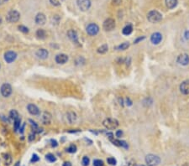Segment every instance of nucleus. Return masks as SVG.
<instances>
[{"label":"nucleus","mask_w":189,"mask_h":166,"mask_svg":"<svg viewBox=\"0 0 189 166\" xmlns=\"http://www.w3.org/2000/svg\"><path fill=\"white\" fill-rule=\"evenodd\" d=\"M146 163L148 166H156L161 163V159L155 154H148L146 157Z\"/></svg>","instance_id":"1"},{"label":"nucleus","mask_w":189,"mask_h":166,"mask_svg":"<svg viewBox=\"0 0 189 166\" xmlns=\"http://www.w3.org/2000/svg\"><path fill=\"white\" fill-rule=\"evenodd\" d=\"M147 19L151 23H157L160 22L162 19V15L156 10H152L149 12L147 14Z\"/></svg>","instance_id":"2"},{"label":"nucleus","mask_w":189,"mask_h":166,"mask_svg":"<svg viewBox=\"0 0 189 166\" xmlns=\"http://www.w3.org/2000/svg\"><path fill=\"white\" fill-rule=\"evenodd\" d=\"M20 18V14L18 11L11 10L8 13V14L6 16V19L9 23H15L18 22Z\"/></svg>","instance_id":"3"},{"label":"nucleus","mask_w":189,"mask_h":166,"mask_svg":"<svg viewBox=\"0 0 189 166\" xmlns=\"http://www.w3.org/2000/svg\"><path fill=\"white\" fill-rule=\"evenodd\" d=\"M103 124L108 129H115L119 126V122L114 118H107L104 121Z\"/></svg>","instance_id":"4"},{"label":"nucleus","mask_w":189,"mask_h":166,"mask_svg":"<svg viewBox=\"0 0 189 166\" xmlns=\"http://www.w3.org/2000/svg\"><path fill=\"white\" fill-rule=\"evenodd\" d=\"M0 92H1V94H2L3 97H9L11 95V93H12V87H11V86L9 84L4 83V84L2 85L1 89H0Z\"/></svg>","instance_id":"5"},{"label":"nucleus","mask_w":189,"mask_h":166,"mask_svg":"<svg viewBox=\"0 0 189 166\" xmlns=\"http://www.w3.org/2000/svg\"><path fill=\"white\" fill-rule=\"evenodd\" d=\"M115 28V21L113 19H108L104 22V29L106 31H111Z\"/></svg>","instance_id":"6"},{"label":"nucleus","mask_w":189,"mask_h":166,"mask_svg":"<svg viewBox=\"0 0 189 166\" xmlns=\"http://www.w3.org/2000/svg\"><path fill=\"white\" fill-rule=\"evenodd\" d=\"M77 5L82 11L88 10L91 7L90 0H77Z\"/></svg>","instance_id":"7"},{"label":"nucleus","mask_w":189,"mask_h":166,"mask_svg":"<svg viewBox=\"0 0 189 166\" xmlns=\"http://www.w3.org/2000/svg\"><path fill=\"white\" fill-rule=\"evenodd\" d=\"M99 31V27L96 24H90L87 27V33L90 35H96Z\"/></svg>","instance_id":"8"},{"label":"nucleus","mask_w":189,"mask_h":166,"mask_svg":"<svg viewBox=\"0 0 189 166\" xmlns=\"http://www.w3.org/2000/svg\"><path fill=\"white\" fill-rule=\"evenodd\" d=\"M177 61L180 65L187 66V65L189 64V56L187 55V54H182V55H180L178 57H177Z\"/></svg>","instance_id":"9"},{"label":"nucleus","mask_w":189,"mask_h":166,"mask_svg":"<svg viewBox=\"0 0 189 166\" xmlns=\"http://www.w3.org/2000/svg\"><path fill=\"white\" fill-rule=\"evenodd\" d=\"M67 36L68 38L73 42L74 44L78 45H79V41H78V36H77V33L74 30H70L67 32Z\"/></svg>","instance_id":"10"},{"label":"nucleus","mask_w":189,"mask_h":166,"mask_svg":"<svg viewBox=\"0 0 189 166\" xmlns=\"http://www.w3.org/2000/svg\"><path fill=\"white\" fill-rule=\"evenodd\" d=\"M17 54L14 51H8L4 55V60L7 63H12L15 61Z\"/></svg>","instance_id":"11"},{"label":"nucleus","mask_w":189,"mask_h":166,"mask_svg":"<svg viewBox=\"0 0 189 166\" xmlns=\"http://www.w3.org/2000/svg\"><path fill=\"white\" fill-rule=\"evenodd\" d=\"M161 40H162V35H161V34H160L158 32L152 34V35L151 37V41L154 45H158L159 43H161Z\"/></svg>","instance_id":"12"},{"label":"nucleus","mask_w":189,"mask_h":166,"mask_svg":"<svg viewBox=\"0 0 189 166\" xmlns=\"http://www.w3.org/2000/svg\"><path fill=\"white\" fill-rule=\"evenodd\" d=\"M41 123L43 124H50L51 122V113H47V112H45L41 115Z\"/></svg>","instance_id":"13"},{"label":"nucleus","mask_w":189,"mask_h":166,"mask_svg":"<svg viewBox=\"0 0 189 166\" xmlns=\"http://www.w3.org/2000/svg\"><path fill=\"white\" fill-rule=\"evenodd\" d=\"M180 91L182 93L188 95L189 94V80H186L180 85Z\"/></svg>","instance_id":"14"},{"label":"nucleus","mask_w":189,"mask_h":166,"mask_svg":"<svg viewBox=\"0 0 189 166\" xmlns=\"http://www.w3.org/2000/svg\"><path fill=\"white\" fill-rule=\"evenodd\" d=\"M27 109H28V112L31 115L37 116V115L40 114V110L37 108V106L34 105V104H29L27 106Z\"/></svg>","instance_id":"15"},{"label":"nucleus","mask_w":189,"mask_h":166,"mask_svg":"<svg viewBox=\"0 0 189 166\" xmlns=\"http://www.w3.org/2000/svg\"><path fill=\"white\" fill-rule=\"evenodd\" d=\"M46 21V18L45 14H42V13L38 14L36 15V17H35V23H36L37 25H45Z\"/></svg>","instance_id":"16"},{"label":"nucleus","mask_w":189,"mask_h":166,"mask_svg":"<svg viewBox=\"0 0 189 166\" xmlns=\"http://www.w3.org/2000/svg\"><path fill=\"white\" fill-rule=\"evenodd\" d=\"M68 61V56L65 54H59L56 56V62L58 64H65Z\"/></svg>","instance_id":"17"},{"label":"nucleus","mask_w":189,"mask_h":166,"mask_svg":"<svg viewBox=\"0 0 189 166\" xmlns=\"http://www.w3.org/2000/svg\"><path fill=\"white\" fill-rule=\"evenodd\" d=\"M49 56V52L46 49H40L36 51V56L40 59H46Z\"/></svg>","instance_id":"18"},{"label":"nucleus","mask_w":189,"mask_h":166,"mask_svg":"<svg viewBox=\"0 0 189 166\" xmlns=\"http://www.w3.org/2000/svg\"><path fill=\"white\" fill-rule=\"evenodd\" d=\"M66 119H67V122H68L70 124H72L77 120V114L73 112H69L66 116Z\"/></svg>","instance_id":"19"},{"label":"nucleus","mask_w":189,"mask_h":166,"mask_svg":"<svg viewBox=\"0 0 189 166\" xmlns=\"http://www.w3.org/2000/svg\"><path fill=\"white\" fill-rule=\"evenodd\" d=\"M111 142L116 146H119V147H122V148H125V149H128V148H129V145H128V144L126 143L125 141H122V140H117V139H112Z\"/></svg>","instance_id":"20"},{"label":"nucleus","mask_w":189,"mask_h":166,"mask_svg":"<svg viewBox=\"0 0 189 166\" xmlns=\"http://www.w3.org/2000/svg\"><path fill=\"white\" fill-rule=\"evenodd\" d=\"M166 5L168 9H174L177 5V0H166Z\"/></svg>","instance_id":"21"},{"label":"nucleus","mask_w":189,"mask_h":166,"mask_svg":"<svg viewBox=\"0 0 189 166\" xmlns=\"http://www.w3.org/2000/svg\"><path fill=\"white\" fill-rule=\"evenodd\" d=\"M132 31H133V27H132V25H126L125 27L123 29L122 33H123V35H130L132 33Z\"/></svg>","instance_id":"22"},{"label":"nucleus","mask_w":189,"mask_h":166,"mask_svg":"<svg viewBox=\"0 0 189 166\" xmlns=\"http://www.w3.org/2000/svg\"><path fill=\"white\" fill-rule=\"evenodd\" d=\"M3 158H4V165L7 166L10 165V164L12 163V158H11V156L9 154H3Z\"/></svg>","instance_id":"23"},{"label":"nucleus","mask_w":189,"mask_h":166,"mask_svg":"<svg viewBox=\"0 0 189 166\" xmlns=\"http://www.w3.org/2000/svg\"><path fill=\"white\" fill-rule=\"evenodd\" d=\"M36 36L39 38V39H45L46 36V31L44 30H42V29H40V30H38L36 32Z\"/></svg>","instance_id":"24"},{"label":"nucleus","mask_w":189,"mask_h":166,"mask_svg":"<svg viewBox=\"0 0 189 166\" xmlns=\"http://www.w3.org/2000/svg\"><path fill=\"white\" fill-rule=\"evenodd\" d=\"M9 117H10L11 119H13L14 121L20 118L19 113H18V112H17L16 110H12V111H11L10 113H9Z\"/></svg>","instance_id":"25"},{"label":"nucleus","mask_w":189,"mask_h":166,"mask_svg":"<svg viewBox=\"0 0 189 166\" xmlns=\"http://www.w3.org/2000/svg\"><path fill=\"white\" fill-rule=\"evenodd\" d=\"M108 50H109V47L107 45H101V46L98 49V52L99 53V54H104L106 52L108 51Z\"/></svg>","instance_id":"26"},{"label":"nucleus","mask_w":189,"mask_h":166,"mask_svg":"<svg viewBox=\"0 0 189 166\" xmlns=\"http://www.w3.org/2000/svg\"><path fill=\"white\" fill-rule=\"evenodd\" d=\"M46 159L50 163H54V162H56V156L52 154H48L46 155Z\"/></svg>","instance_id":"27"},{"label":"nucleus","mask_w":189,"mask_h":166,"mask_svg":"<svg viewBox=\"0 0 189 166\" xmlns=\"http://www.w3.org/2000/svg\"><path fill=\"white\" fill-rule=\"evenodd\" d=\"M129 47H130V44L128 42H125V43H122L121 45H119L117 47V49L119 50V51H125V50H127Z\"/></svg>","instance_id":"28"},{"label":"nucleus","mask_w":189,"mask_h":166,"mask_svg":"<svg viewBox=\"0 0 189 166\" xmlns=\"http://www.w3.org/2000/svg\"><path fill=\"white\" fill-rule=\"evenodd\" d=\"M14 131H18V130L20 128V118H17L14 121Z\"/></svg>","instance_id":"29"},{"label":"nucleus","mask_w":189,"mask_h":166,"mask_svg":"<svg viewBox=\"0 0 189 166\" xmlns=\"http://www.w3.org/2000/svg\"><path fill=\"white\" fill-rule=\"evenodd\" d=\"M67 151L70 153V154H74V153H76L77 152V146L74 145V144H72V145H70L67 148Z\"/></svg>","instance_id":"30"},{"label":"nucleus","mask_w":189,"mask_h":166,"mask_svg":"<svg viewBox=\"0 0 189 166\" xmlns=\"http://www.w3.org/2000/svg\"><path fill=\"white\" fill-rule=\"evenodd\" d=\"M90 163V160L88 156H84L83 158V160H82V164L83 166H88L89 165Z\"/></svg>","instance_id":"31"},{"label":"nucleus","mask_w":189,"mask_h":166,"mask_svg":"<svg viewBox=\"0 0 189 166\" xmlns=\"http://www.w3.org/2000/svg\"><path fill=\"white\" fill-rule=\"evenodd\" d=\"M65 0H50L51 4L54 6H59L61 5Z\"/></svg>","instance_id":"32"},{"label":"nucleus","mask_w":189,"mask_h":166,"mask_svg":"<svg viewBox=\"0 0 189 166\" xmlns=\"http://www.w3.org/2000/svg\"><path fill=\"white\" fill-rule=\"evenodd\" d=\"M107 162H108V164H109L110 165H116V164H117V160H116L114 158H109L108 160H107Z\"/></svg>","instance_id":"33"},{"label":"nucleus","mask_w":189,"mask_h":166,"mask_svg":"<svg viewBox=\"0 0 189 166\" xmlns=\"http://www.w3.org/2000/svg\"><path fill=\"white\" fill-rule=\"evenodd\" d=\"M104 161L101 160H95L93 161V166H104Z\"/></svg>","instance_id":"34"},{"label":"nucleus","mask_w":189,"mask_h":166,"mask_svg":"<svg viewBox=\"0 0 189 166\" xmlns=\"http://www.w3.org/2000/svg\"><path fill=\"white\" fill-rule=\"evenodd\" d=\"M19 30H20L21 32H23V33H28V32H29V29H28L27 27H25V26H19Z\"/></svg>","instance_id":"35"},{"label":"nucleus","mask_w":189,"mask_h":166,"mask_svg":"<svg viewBox=\"0 0 189 166\" xmlns=\"http://www.w3.org/2000/svg\"><path fill=\"white\" fill-rule=\"evenodd\" d=\"M40 160V158L38 157V155L37 154H33V156H32V158H31V163H35V162H38V161Z\"/></svg>","instance_id":"36"},{"label":"nucleus","mask_w":189,"mask_h":166,"mask_svg":"<svg viewBox=\"0 0 189 166\" xmlns=\"http://www.w3.org/2000/svg\"><path fill=\"white\" fill-rule=\"evenodd\" d=\"M51 147H53V148H56V147L58 146L57 142H56V140H55V139H51Z\"/></svg>","instance_id":"37"},{"label":"nucleus","mask_w":189,"mask_h":166,"mask_svg":"<svg viewBox=\"0 0 189 166\" xmlns=\"http://www.w3.org/2000/svg\"><path fill=\"white\" fill-rule=\"evenodd\" d=\"M115 135L117 138H120V137H122V135H123V131L122 130H118L116 132Z\"/></svg>","instance_id":"38"},{"label":"nucleus","mask_w":189,"mask_h":166,"mask_svg":"<svg viewBox=\"0 0 189 166\" xmlns=\"http://www.w3.org/2000/svg\"><path fill=\"white\" fill-rule=\"evenodd\" d=\"M145 38H146L145 36L140 37V38H138V39H137L136 40H135V41H134V43H135V44H137V43H139V42L141 41V40H145Z\"/></svg>","instance_id":"39"},{"label":"nucleus","mask_w":189,"mask_h":166,"mask_svg":"<svg viewBox=\"0 0 189 166\" xmlns=\"http://www.w3.org/2000/svg\"><path fill=\"white\" fill-rule=\"evenodd\" d=\"M128 166H138L136 165V163L135 162L134 160H131V161H130V163L128 164Z\"/></svg>","instance_id":"40"},{"label":"nucleus","mask_w":189,"mask_h":166,"mask_svg":"<svg viewBox=\"0 0 189 166\" xmlns=\"http://www.w3.org/2000/svg\"><path fill=\"white\" fill-rule=\"evenodd\" d=\"M35 134H30V136H29V141H33L35 139Z\"/></svg>","instance_id":"41"},{"label":"nucleus","mask_w":189,"mask_h":166,"mask_svg":"<svg viewBox=\"0 0 189 166\" xmlns=\"http://www.w3.org/2000/svg\"><path fill=\"white\" fill-rule=\"evenodd\" d=\"M113 3H114V4L118 5V4H119L121 3V0H113Z\"/></svg>","instance_id":"42"},{"label":"nucleus","mask_w":189,"mask_h":166,"mask_svg":"<svg viewBox=\"0 0 189 166\" xmlns=\"http://www.w3.org/2000/svg\"><path fill=\"white\" fill-rule=\"evenodd\" d=\"M125 102H126V104H127V105H129V106H131L132 105V102L130 101V98L126 99Z\"/></svg>","instance_id":"43"},{"label":"nucleus","mask_w":189,"mask_h":166,"mask_svg":"<svg viewBox=\"0 0 189 166\" xmlns=\"http://www.w3.org/2000/svg\"><path fill=\"white\" fill-rule=\"evenodd\" d=\"M62 166H72V164L70 162H64Z\"/></svg>","instance_id":"44"},{"label":"nucleus","mask_w":189,"mask_h":166,"mask_svg":"<svg viewBox=\"0 0 189 166\" xmlns=\"http://www.w3.org/2000/svg\"><path fill=\"white\" fill-rule=\"evenodd\" d=\"M185 38L187 39V40H189V31H186L185 32Z\"/></svg>","instance_id":"45"},{"label":"nucleus","mask_w":189,"mask_h":166,"mask_svg":"<svg viewBox=\"0 0 189 166\" xmlns=\"http://www.w3.org/2000/svg\"><path fill=\"white\" fill-rule=\"evenodd\" d=\"M6 1H8V0H0V4H4V3H5Z\"/></svg>","instance_id":"46"},{"label":"nucleus","mask_w":189,"mask_h":166,"mask_svg":"<svg viewBox=\"0 0 189 166\" xmlns=\"http://www.w3.org/2000/svg\"><path fill=\"white\" fill-rule=\"evenodd\" d=\"M14 166H20V162H17Z\"/></svg>","instance_id":"47"},{"label":"nucleus","mask_w":189,"mask_h":166,"mask_svg":"<svg viewBox=\"0 0 189 166\" xmlns=\"http://www.w3.org/2000/svg\"><path fill=\"white\" fill-rule=\"evenodd\" d=\"M2 24V18H1V16H0V25Z\"/></svg>","instance_id":"48"},{"label":"nucleus","mask_w":189,"mask_h":166,"mask_svg":"<svg viewBox=\"0 0 189 166\" xmlns=\"http://www.w3.org/2000/svg\"><path fill=\"white\" fill-rule=\"evenodd\" d=\"M140 166H148V165H140Z\"/></svg>","instance_id":"49"}]
</instances>
